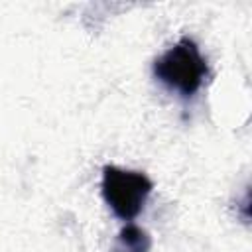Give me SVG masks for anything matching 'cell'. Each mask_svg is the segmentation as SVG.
I'll return each mask as SVG.
<instances>
[{
    "instance_id": "obj_1",
    "label": "cell",
    "mask_w": 252,
    "mask_h": 252,
    "mask_svg": "<svg viewBox=\"0 0 252 252\" xmlns=\"http://www.w3.org/2000/svg\"><path fill=\"white\" fill-rule=\"evenodd\" d=\"M209 65L191 37L177 39L154 61V77L181 96H193L205 83Z\"/></svg>"
},
{
    "instance_id": "obj_2",
    "label": "cell",
    "mask_w": 252,
    "mask_h": 252,
    "mask_svg": "<svg viewBox=\"0 0 252 252\" xmlns=\"http://www.w3.org/2000/svg\"><path fill=\"white\" fill-rule=\"evenodd\" d=\"M152 189L154 183L144 171L122 169L116 165L102 167V197L112 213L122 220H132L142 213Z\"/></svg>"
},
{
    "instance_id": "obj_3",
    "label": "cell",
    "mask_w": 252,
    "mask_h": 252,
    "mask_svg": "<svg viewBox=\"0 0 252 252\" xmlns=\"http://www.w3.org/2000/svg\"><path fill=\"white\" fill-rule=\"evenodd\" d=\"M152 240L148 232L136 224H126L116 238V244L110 252H148Z\"/></svg>"
}]
</instances>
